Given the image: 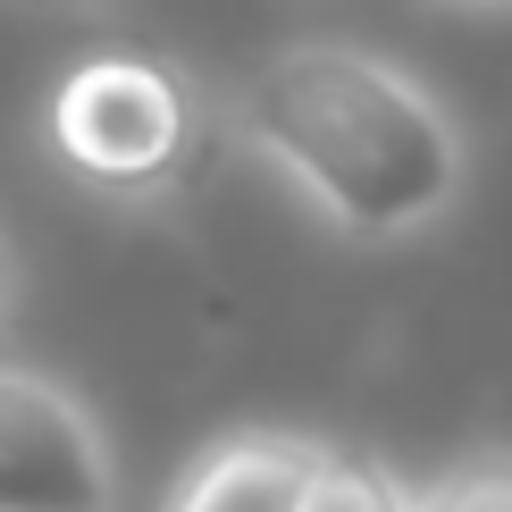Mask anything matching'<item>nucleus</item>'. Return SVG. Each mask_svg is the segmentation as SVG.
<instances>
[{"mask_svg": "<svg viewBox=\"0 0 512 512\" xmlns=\"http://www.w3.org/2000/svg\"><path fill=\"white\" fill-rule=\"evenodd\" d=\"M219 135L353 252L437 236L471 194V135L454 101L395 51L345 34H303L252 59L219 93Z\"/></svg>", "mask_w": 512, "mask_h": 512, "instance_id": "nucleus-1", "label": "nucleus"}, {"mask_svg": "<svg viewBox=\"0 0 512 512\" xmlns=\"http://www.w3.org/2000/svg\"><path fill=\"white\" fill-rule=\"evenodd\" d=\"M42 152L110 210H168L219 143V93L160 51H84L42 93Z\"/></svg>", "mask_w": 512, "mask_h": 512, "instance_id": "nucleus-2", "label": "nucleus"}, {"mask_svg": "<svg viewBox=\"0 0 512 512\" xmlns=\"http://www.w3.org/2000/svg\"><path fill=\"white\" fill-rule=\"evenodd\" d=\"M0 512H118L110 429L26 361H0Z\"/></svg>", "mask_w": 512, "mask_h": 512, "instance_id": "nucleus-3", "label": "nucleus"}, {"mask_svg": "<svg viewBox=\"0 0 512 512\" xmlns=\"http://www.w3.org/2000/svg\"><path fill=\"white\" fill-rule=\"evenodd\" d=\"M319 454H328V437L303 429H227L168 479L160 512H303Z\"/></svg>", "mask_w": 512, "mask_h": 512, "instance_id": "nucleus-4", "label": "nucleus"}, {"mask_svg": "<svg viewBox=\"0 0 512 512\" xmlns=\"http://www.w3.org/2000/svg\"><path fill=\"white\" fill-rule=\"evenodd\" d=\"M303 512H412V479L370 445L328 437V454H319V471L303 487Z\"/></svg>", "mask_w": 512, "mask_h": 512, "instance_id": "nucleus-5", "label": "nucleus"}, {"mask_svg": "<svg viewBox=\"0 0 512 512\" xmlns=\"http://www.w3.org/2000/svg\"><path fill=\"white\" fill-rule=\"evenodd\" d=\"M412 512H512V445H471L445 471L412 479Z\"/></svg>", "mask_w": 512, "mask_h": 512, "instance_id": "nucleus-6", "label": "nucleus"}, {"mask_svg": "<svg viewBox=\"0 0 512 512\" xmlns=\"http://www.w3.org/2000/svg\"><path fill=\"white\" fill-rule=\"evenodd\" d=\"M17 303H26V269H17V252H9V236H0V336L17 328Z\"/></svg>", "mask_w": 512, "mask_h": 512, "instance_id": "nucleus-7", "label": "nucleus"}, {"mask_svg": "<svg viewBox=\"0 0 512 512\" xmlns=\"http://www.w3.org/2000/svg\"><path fill=\"white\" fill-rule=\"evenodd\" d=\"M445 9H479V17H496V9H512V0H445Z\"/></svg>", "mask_w": 512, "mask_h": 512, "instance_id": "nucleus-8", "label": "nucleus"}]
</instances>
